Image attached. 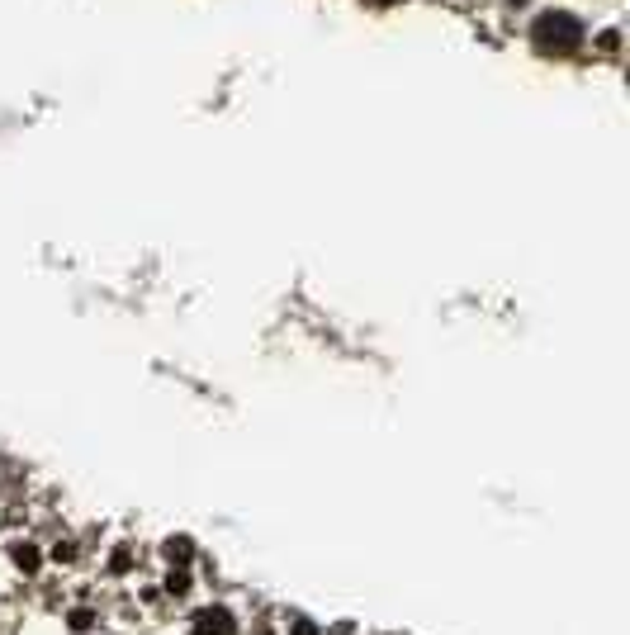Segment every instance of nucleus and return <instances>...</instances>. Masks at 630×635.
<instances>
[{
    "label": "nucleus",
    "mask_w": 630,
    "mask_h": 635,
    "mask_svg": "<svg viewBox=\"0 0 630 635\" xmlns=\"http://www.w3.org/2000/svg\"><path fill=\"white\" fill-rule=\"evenodd\" d=\"M166 555H171V560H190V541H171L166 545Z\"/></svg>",
    "instance_id": "7ed1b4c3"
},
{
    "label": "nucleus",
    "mask_w": 630,
    "mask_h": 635,
    "mask_svg": "<svg viewBox=\"0 0 630 635\" xmlns=\"http://www.w3.org/2000/svg\"><path fill=\"white\" fill-rule=\"evenodd\" d=\"M195 635H237L233 612H223V607H204V612H195Z\"/></svg>",
    "instance_id": "f03ea898"
},
{
    "label": "nucleus",
    "mask_w": 630,
    "mask_h": 635,
    "mask_svg": "<svg viewBox=\"0 0 630 635\" xmlns=\"http://www.w3.org/2000/svg\"><path fill=\"white\" fill-rule=\"evenodd\" d=\"M370 5H398V0H370Z\"/></svg>",
    "instance_id": "20e7f679"
},
{
    "label": "nucleus",
    "mask_w": 630,
    "mask_h": 635,
    "mask_svg": "<svg viewBox=\"0 0 630 635\" xmlns=\"http://www.w3.org/2000/svg\"><path fill=\"white\" fill-rule=\"evenodd\" d=\"M531 43H536V53H545V57H569V53H578V43H583V24H578L569 10H545V15L531 24Z\"/></svg>",
    "instance_id": "f257e3e1"
}]
</instances>
